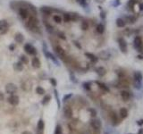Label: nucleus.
<instances>
[{
	"label": "nucleus",
	"instance_id": "nucleus-1",
	"mask_svg": "<svg viewBox=\"0 0 143 134\" xmlns=\"http://www.w3.org/2000/svg\"><path fill=\"white\" fill-rule=\"evenodd\" d=\"M25 26L28 30L36 33H40V20L35 15H30L27 20H25Z\"/></svg>",
	"mask_w": 143,
	"mask_h": 134
},
{
	"label": "nucleus",
	"instance_id": "nucleus-2",
	"mask_svg": "<svg viewBox=\"0 0 143 134\" xmlns=\"http://www.w3.org/2000/svg\"><path fill=\"white\" fill-rule=\"evenodd\" d=\"M18 5V4H17ZM18 13H19V16L21 17V19L23 21L27 20L28 17L30 16V11L25 5H18Z\"/></svg>",
	"mask_w": 143,
	"mask_h": 134
},
{
	"label": "nucleus",
	"instance_id": "nucleus-3",
	"mask_svg": "<svg viewBox=\"0 0 143 134\" xmlns=\"http://www.w3.org/2000/svg\"><path fill=\"white\" fill-rule=\"evenodd\" d=\"M43 51H44V54L48 58V59H50L53 63H55L56 65L58 66V65H60L59 62H58V60H57V58L56 56H55L53 54H52L51 52H49V51H47V49L46 48V44L45 43H43Z\"/></svg>",
	"mask_w": 143,
	"mask_h": 134
},
{
	"label": "nucleus",
	"instance_id": "nucleus-4",
	"mask_svg": "<svg viewBox=\"0 0 143 134\" xmlns=\"http://www.w3.org/2000/svg\"><path fill=\"white\" fill-rule=\"evenodd\" d=\"M54 50L56 51L57 55H58V56H59L62 60L65 61V59H66V57H67L66 53H65V50H64V48L61 47V46H59V45L55 46V47H54Z\"/></svg>",
	"mask_w": 143,
	"mask_h": 134
},
{
	"label": "nucleus",
	"instance_id": "nucleus-5",
	"mask_svg": "<svg viewBox=\"0 0 143 134\" xmlns=\"http://www.w3.org/2000/svg\"><path fill=\"white\" fill-rule=\"evenodd\" d=\"M23 47H24V51L29 55H34L35 56V55H37V50H36V48L31 44H30V43H26Z\"/></svg>",
	"mask_w": 143,
	"mask_h": 134
},
{
	"label": "nucleus",
	"instance_id": "nucleus-6",
	"mask_svg": "<svg viewBox=\"0 0 143 134\" xmlns=\"http://www.w3.org/2000/svg\"><path fill=\"white\" fill-rule=\"evenodd\" d=\"M17 86L14 83H8L6 84L5 86V92L9 95H13V94H15L16 92H17Z\"/></svg>",
	"mask_w": 143,
	"mask_h": 134
},
{
	"label": "nucleus",
	"instance_id": "nucleus-7",
	"mask_svg": "<svg viewBox=\"0 0 143 134\" xmlns=\"http://www.w3.org/2000/svg\"><path fill=\"white\" fill-rule=\"evenodd\" d=\"M134 47L136 48L137 51L139 52H141L142 51V48H143V44H142V40H141V37H135L134 39Z\"/></svg>",
	"mask_w": 143,
	"mask_h": 134
},
{
	"label": "nucleus",
	"instance_id": "nucleus-8",
	"mask_svg": "<svg viewBox=\"0 0 143 134\" xmlns=\"http://www.w3.org/2000/svg\"><path fill=\"white\" fill-rule=\"evenodd\" d=\"M90 126L93 128L94 130H100L102 127V122L99 119H96V118H93V119L90 120Z\"/></svg>",
	"mask_w": 143,
	"mask_h": 134
},
{
	"label": "nucleus",
	"instance_id": "nucleus-9",
	"mask_svg": "<svg viewBox=\"0 0 143 134\" xmlns=\"http://www.w3.org/2000/svg\"><path fill=\"white\" fill-rule=\"evenodd\" d=\"M9 28V24H8L7 21L5 20H1L0 21V34H5L8 30Z\"/></svg>",
	"mask_w": 143,
	"mask_h": 134
},
{
	"label": "nucleus",
	"instance_id": "nucleus-10",
	"mask_svg": "<svg viewBox=\"0 0 143 134\" xmlns=\"http://www.w3.org/2000/svg\"><path fill=\"white\" fill-rule=\"evenodd\" d=\"M7 101H8V103L10 105H12V106H17V105L19 104L20 99H19V97H18V96H16L15 94H13L9 96V97L7 98Z\"/></svg>",
	"mask_w": 143,
	"mask_h": 134
},
{
	"label": "nucleus",
	"instance_id": "nucleus-11",
	"mask_svg": "<svg viewBox=\"0 0 143 134\" xmlns=\"http://www.w3.org/2000/svg\"><path fill=\"white\" fill-rule=\"evenodd\" d=\"M118 44H119V47H120V49H121L122 52H123V53L127 52V43H126V41L123 40V38H119Z\"/></svg>",
	"mask_w": 143,
	"mask_h": 134
},
{
	"label": "nucleus",
	"instance_id": "nucleus-12",
	"mask_svg": "<svg viewBox=\"0 0 143 134\" xmlns=\"http://www.w3.org/2000/svg\"><path fill=\"white\" fill-rule=\"evenodd\" d=\"M64 116L66 117V118H72V109L71 108V107H69V106H65V107H64Z\"/></svg>",
	"mask_w": 143,
	"mask_h": 134
},
{
	"label": "nucleus",
	"instance_id": "nucleus-13",
	"mask_svg": "<svg viewBox=\"0 0 143 134\" xmlns=\"http://www.w3.org/2000/svg\"><path fill=\"white\" fill-rule=\"evenodd\" d=\"M40 12H41L44 15L49 16V15L52 14V13L54 12V9H52V8H50V7H47V6H42V7L40 8Z\"/></svg>",
	"mask_w": 143,
	"mask_h": 134
},
{
	"label": "nucleus",
	"instance_id": "nucleus-14",
	"mask_svg": "<svg viewBox=\"0 0 143 134\" xmlns=\"http://www.w3.org/2000/svg\"><path fill=\"white\" fill-rule=\"evenodd\" d=\"M31 65L34 69H39V68H40V59H39V57H37L36 55H35V56L32 58Z\"/></svg>",
	"mask_w": 143,
	"mask_h": 134
},
{
	"label": "nucleus",
	"instance_id": "nucleus-15",
	"mask_svg": "<svg viewBox=\"0 0 143 134\" xmlns=\"http://www.w3.org/2000/svg\"><path fill=\"white\" fill-rule=\"evenodd\" d=\"M121 97L123 98V101H128V100H130V98H131V93L129 91H127V90H122L121 91Z\"/></svg>",
	"mask_w": 143,
	"mask_h": 134
},
{
	"label": "nucleus",
	"instance_id": "nucleus-16",
	"mask_svg": "<svg viewBox=\"0 0 143 134\" xmlns=\"http://www.w3.org/2000/svg\"><path fill=\"white\" fill-rule=\"evenodd\" d=\"M110 118H111L112 124H113L114 126H115V125L118 124V122H119L118 116H117V114H115V112H112L111 114H110Z\"/></svg>",
	"mask_w": 143,
	"mask_h": 134
},
{
	"label": "nucleus",
	"instance_id": "nucleus-17",
	"mask_svg": "<svg viewBox=\"0 0 143 134\" xmlns=\"http://www.w3.org/2000/svg\"><path fill=\"white\" fill-rule=\"evenodd\" d=\"M14 40H15V42L16 43L22 44V43L24 42V37H23V35H22V33H17V34L15 35Z\"/></svg>",
	"mask_w": 143,
	"mask_h": 134
},
{
	"label": "nucleus",
	"instance_id": "nucleus-18",
	"mask_svg": "<svg viewBox=\"0 0 143 134\" xmlns=\"http://www.w3.org/2000/svg\"><path fill=\"white\" fill-rule=\"evenodd\" d=\"M85 55H86L88 58H89L90 61H91L92 63H94V64H96L97 62H98V60H99V58L96 56V55H94L93 54H91V53H88L86 52L85 53Z\"/></svg>",
	"mask_w": 143,
	"mask_h": 134
},
{
	"label": "nucleus",
	"instance_id": "nucleus-19",
	"mask_svg": "<svg viewBox=\"0 0 143 134\" xmlns=\"http://www.w3.org/2000/svg\"><path fill=\"white\" fill-rule=\"evenodd\" d=\"M14 68L15 71H17V72H22V70H23V64H22L21 61H19V62L15 63L14 65Z\"/></svg>",
	"mask_w": 143,
	"mask_h": 134
},
{
	"label": "nucleus",
	"instance_id": "nucleus-20",
	"mask_svg": "<svg viewBox=\"0 0 143 134\" xmlns=\"http://www.w3.org/2000/svg\"><path fill=\"white\" fill-rule=\"evenodd\" d=\"M119 114H120V117H121L122 119H125L126 117L128 116V110L124 108V107H123L119 111Z\"/></svg>",
	"mask_w": 143,
	"mask_h": 134
},
{
	"label": "nucleus",
	"instance_id": "nucleus-21",
	"mask_svg": "<svg viewBox=\"0 0 143 134\" xmlns=\"http://www.w3.org/2000/svg\"><path fill=\"white\" fill-rule=\"evenodd\" d=\"M96 72L98 73V75H99V76H100V77H103L104 75L106 73V69H105L104 67L100 66V67H98V68L96 69Z\"/></svg>",
	"mask_w": 143,
	"mask_h": 134
},
{
	"label": "nucleus",
	"instance_id": "nucleus-22",
	"mask_svg": "<svg viewBox=\"0 0 143 134\" xmlns=\"http://www.w3.org/2000/svg\"><path fill=\"white\" fill-rule=\"evenodd\" d=\"M44 128H45L44 121H43L42 119H40L39 121H38V124H37L38 131H40V132H43V131H44Z\"/></svg>",
	"mask_w": 143,
	"mask_h": 134
},
{
	"label": "nucleus",
	"instance_id": "nucleus-23",
	"mask_svg": "<svg viewBox=\"0 0 143 134\" xmlns=\"http://www.w3.org/2000/svg\"><path fill=\"white\" fill-rule=\"evenodd\" d=\"M97 85L99 86V89H101L103 91L105 92H109V88L106 86V84H104V83H102V82H99V81H96Z\"/></svg>",
	"mask_w": 143,
	"mask_h": 134
},
{
	"label": "nucleus",
	"instance_id": "nucleus-24",
	"mask_svg": "<svg viewBox=\"0 0 143 134\" xmlns=\"http://www.w3.org/2000/svg\"><path fill=\"white\" fill-rule=\"evenodd\" d=\"M134 81L135 82H141L142 81V74L140 72H136L134 73Z\"/></svg>",
	"mask_w": 143,
	"mask_h": 134
},
{
	"label": "nucleus",
	"instance_id": "nucleus-25",
	"mask_svg": "<svg viewBox=\"0 0 143 134\" xmlns=\"http://www.w3.org/2000/svg\"><path fill=\"white\" fill-rule=\"evenodd\" d=\"M63 21H64V22H72L71 13H64V15H63Z\"/></svg>",
	"mask_w": 143,
	"mask_h": 134
},
{
	"label": "nucleus",
	"instance_id": "nucleus-26",
	"mask_svg": "<svg viewBox=\"0 0 143 134\" xmlns=\"http://www.w3.org/2000/svg\"><path fill=\"white\" fill-rule=\"evenodd\" d=\"M96 30H97V32L99 33V34H103L104 31H105V27H104V25L102 24V23H99V24L97 25Z\"/></svg>",
	"mask_w": 143,
	"mask_h": 134
},
{
	"label": "nucleus",
	"instance_id": "nucleus-27",
	"mask_svg": "<svg viewBox=\"0 0 143 134\" xmlns=\"http://www.w3.org/2000/svg\"><path fill=\"white\" fill-rule=\"evenodd\" d=\"M53 20H54V22H56V23L60 24V23H62V22H63V18H62V16H60L59 14H55L54 16H53Z\"/></svg>",
	"mask_w": 143,
	"mask_h": 134
},
{
	"label": "nucleus",
	"instance_id": "nucleus-28",
	"mask_svg": "<svg viewBox=\"0 0 143 134\" xmlns=\"http://www.w3.org/2000/svg\"><path fill=\"white\" fill-rule=\"evenodd\" d=\"M116 25L119 28H123L125 26V22L122 18H118V19H116Z\"/></svg>",
	"mask_w": 143,
	"mask_h": 134
},
{
	"label": "nucleus",
	"instance_id": "nucleus-29",
	"mask_svg": "<svg viewBox=\"0 0 143 134\" xmlns=\"http://www.w3.org/2000/svg\"><path fill=\"white\" fill-rule=\"evenodd\" d=\"M50 99H51V96H50V95H47V96H45L44 98L41 100V104L43 105V106H46L47 104L49 103Z\"/></svg>",
	"mask_w": 143,
	"mask_h": 134
},
{
	"label": "nucleus",
	"instance_id": "nucleus-30",
	"mask_svg": "<svg viewBox=\"0 0 143 134\" xmlns=\"http://www.w3.org/2000/svg\"><path fill=\"white\" fill-rule=\"evenodd\" d=\"M89 22H87L86 20L82 21V30H89Z\"/></svg>",
	"mask_w": 143,
	"mask_h": 134
},
{
	"label": "nucleus",
	"instance_id": "nucleus-31",
	"mask_svg": "<svg viewBox=\"0 0 143 134\" xmlns=\"http://www.w3.org/2000/svg\"><path fill=\"white\" fill-rule=\"evenodd\" d=\"M36 93H37L38 95H44L45 93H46V90H45L44 88L39 86V87L36 88Z\"/></svg>",
	"mask_w": 143,
	"mask_h": 134
},
{
	"label": "nucleus",
	"instance_id": "nucleus-32",
	"mask_svg": "<svg viewBox=\"0 0 143 134\" xmlns=\"http://www.w3.org/2000/svg\"><path fill=\"white\" fill-rule=\"evenodd\" d=\"M99 56L101 57L102 59H108L109 56H110V55H109V54L107 52H106V51H103V52L100 53Z\"/></svg>",
	"mask_w": 143,
	"mask_h": 134
},
{
	"label": "nucleus",
	"instance_id": "nucleus-33",
	"mask_svg": "<svg viewBox=\"0 0 143 134\" xmlns=\"http://www.w3.org/2000/svg\"><path fill=\"white\" fill-rule=\"evenodd\" d=\"M82 87H83L84 89H86V90H90L91 89V83L90 82H84L83 84H82Z\"/></svg>",
	"mask_w": 143,
	"mask_h": 134
},
{
	"label": "nucleus",
	"instance_id": "nucleus-34",
	"mask_svg": "<svg viewBox=\"0 0 143 134\" xmlns=\"http://www.w3.org/2000/svg\"><path fill=\"white\" fill-rule=\"evenodd\" d=\"M63 133V129H62L61 125H57L56 127V130H55V134H62Z\"/></svg>",
	"mask_w": 143,
	"mask_h": 134
},
{
	"label": "nucleus",
	"instance_id": "nucleus-35",
	"mask_svg": "<svg viewBox=\"0 0 143 134\" xmlns=\"http://www.w3.org/2000/svg\"><path fill=\"white\" fill-rule=\"evenodd\" d=\"M54 93H55V96H56V99H57V105H58V108H60V107H61V104H60L59 96H58V92H57V89H55V90H54Z\"/></svg>",
	"mask_w": 143,
	"mask_h": 134
},
{
	"label": "nucleus",
	"instance_id": "nucleus-36",
	"mask_svg": "<svg viewBox=\"0 0 143 134\" xmlns=\"http://www.w3.org/2000/svg\"><path fill=\"white\" fill-rule=\"evenodd\" d=\"M72 97V93H69V94L64 95V97H63V100H62V101H63V102H66L67 100H69Z\"/></svg>",
	"mask_w": 143,
	"mask_h": 134
},
{
	"label": "nucleus",
	"instance_id": "nucleus-37",
	"mask_svg": "<svg viewBox=\"0 0 143 134\" xmlns=\"http://www.w3.org/2000/svg\"><path fill=\"white\" fill-rule=\"evenodd\" d=\"M57 36H58V38H59V39H61V40H66L65 34H64V32H62V31H59V32H57Z\"/></svg>",
	"mask_w": 143,
	"mask_h": 134
},
{
	"label": "nucleus",
	"instance_id": "nucleus-38",
	"mask_svg": "<svg viewBox=\"0 0 143 134\" xmlns=\"http://www.w3.org/2000/svg\"><path fill=\"white\" fill-rule=\"evenodd\" d=\"M136 3H137V0H129V2L127 3V5H128L129 7L132 8L133 6H134V5H135Z\"/></svg>",
	"mask_w": 143,
	"mask_h": 134
},
{
	"label": "nucleus",
	"instance_id": "nucleus-39",
	"mask_svg": "<svg viewBox=\"0 0 143 134\" xmlns=\"http://www.w3.org/2000/svg\"><path fill=\"white\" fill-rule=\"evenodd\" d=\"M20 60L22 64H28V58L25 55H21Z\"/></svg>",
	"mask_w": 143,
	"mask_h": 134
},
{
	"label": "nucleus",
	"instance_id": "nucleus-40",
	"mask_svg": "<svg viewBox=\"0 0 143 134\" xmlns=\"http://www.w3.org/2000/svg\"><path fill=\"white\" fill-rule=\"evenodd\" d=\"M89 112L90 113V115H91L92 117H95L97 115V111L95 109H93V108H89Z\"/></svg>",
	"mask_w": 143,
	"mask_h": 134
},
{
	"label": "nucleus",
	"instance_id": "nucleus-41",
	"mask_svg": "<svg viewBox=\"0 0 143 134\" xmlns=\"http://www.w3.org/2000/svg\"><path fill=\"white\" fill-rule=\"evenodd\" d=\"M49 80H50V83H51V85L53 86V87H56V86H57V80H56L55 78H50Z\"/></svg>",
	"mask_w": 143,
	"mask_h": 134
},
{
	"label": "nucleus",
	"instance_id": "nucleus-42",
	"mask_svg": "<svg viewBox=\"0 0 143 134\" xmlns=\"http://www.w3.org/2000/svg\"><path fill=\"white\" fill-rule=\"evenodd\" d=\"M70 78H71V80L72 82H73V83H77V82H78V80H77L76 79H75V77H74V75H73V73H70Z\"/></svg>",
	"mask_w": 143,
	"mask_h": 134
},
{
	"label": "nucleus",
	"instance_id": "nucleus-43",
	"mask_svg": "<svg viewBox=\"0 0 143 134\" xmlns=\"http://www.w3.org/2000/svg\"><path fill=\"white\" fill-rule=\"evenodd\" d=\"M77 2L79 3V4L82 5V6H87L86 0H77Z\"/></svg>",
	"mask_w": 143,
	"mask_h": 134
},
{
	"label": "nucleus",
	"instance_id": "nucleus-44",
	"mask_svg": "<svg viewBox=\"0 0 143 134\" xmlns=\"http://www.w3.org/2000/svg\"><path fill=\"white\" fill-rule=\"evenodd\" d=\"M137 124H138L139 126H142L143 125V119H141V120H139V121H137Z\"/></svg>",
	"mask_w": 143,
	"mask_h": 134
},
{
	"label": "nucleus",
	"instance_id": "nucleus-45",
	"mask_svg": "<svg viewBox=\"0 0 143 134\" xmlns=\"http://www.w3.org/2000/svg\"><path fill=\"white\" fill-rule=\"evenodd\" d=\"M4 99H5V96H4V94H3L2 92L0 91V101H3Z\"/></svg>",
	"mask_w": 143,
	"mask_h": 134
},
{
	"label": "nucleus",
	"instance_id": "nucleus-46",
	"mask_svg": "<svg viewBox=\"0 0 143 134\" xmlns=\"http://www.w3.org/2000/svg\"><path fill=\"white\" fill-rule=\"evenodd\" d=\"M100 16H101L102 19H105V18H106V13H105V12H101V13H100Z\"/></svg>",
	"mask_w": 143,
	"mask_h": 134
},
{
	"label": "nucleus",
	"instance_id": "nucleus-47",
	"mask_svg": "<svg viewBox=\"0 0 143 134\" xmlns=\"http://www.w3.org/2000/svg\"><path fill=\"white\" fill-rule=\"evenodd\" d=\"M15 48V45H10V46H9V49L10 50H14Z\"/></svg>",
	"mask_w": 143,
	"mask_h": 134
},
{
	"label": "nucleus",
	"instance_id": "nucleus-48",
	"mask_svg": "<svg viewBox=\"0 0 143 134\" xmlns=\"http://www.w3.org/2000/svg\"><path fill=\"white\" fill-rule=\"evenodd\" d=\"M22 134H32L30 132H29V131H24V132H22Z\"/></svg>",
	"mask_w": 143,
	"mask_h": 134
},
{
	"label": "nucleus",
	"instance_id": "nucleus-49",
	"mask_svg": "<svg viewBox=\"0 0 143 134\" xmlns=\"http://www.w3.org/2000/svg\"><path fill=\"white\" fill-rule=\"evenodd\" d=\"M119 4H120V1H119V0H115V4H114V6H117Z\"/></svg>",
	"mask_w": 143,
	"mask_h": 134
},
{
	"label": "nucleus",
	"instance_id": "nucleus-50",
	"mask_svg": "<svg viewBox=\"0 0 143 134\" xmlns=\"http://www.w3.org/2000/svg\"><path fill=\"white\" fill-rule=\"evenodd\" d=\"M138 134H143V129H141L140 131H139Z\"/></svg>",
	"mask_w": 143,
	"mask_h": 134
},
{
	"label": "nucleus",
	"instance_id": "nucleus-51",
	"mask_svg": "<svg viewBox=\"0 0 143 134\" xmlns=\"http://www.w3.org/2000/svg\"><path fill=\"white\" fill-rule=\"evenodd\" d=\"M141 10H143V4H141Z\"/></svg>",
	"mask_w": 143,
	"mask_h": 134
},
{
	"label": "nucleus",
	"instance_id": "nucleus-52",
	"mask_svg": "<svg viewBox=\"0 0 143 134\" xmlns=\"http://www.w3.org/2000/svg\"><path fill=\"white\" fill-rule=\"evenodd\" d=\"M105 134H108V133H107V132H106V133H105Z\"/></svg>",
	"mask_w": 143,
	"mask_h": 134
},
{
	"label": "nucleus",
	"instance_id": "nucleus-53",
	"mask_svg": "<svg viewBox=\"0 0 143 134\" xmlns=\"http://www.w3.org/2000/svg\"><path fill=\"white\" fill-rule=\"evenodd\" d=\"M129 134H132V133H129Z\"/></svg>",
	"mask_w": 143,
	"mask_h": 134
}]
</instances>
